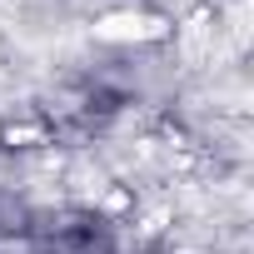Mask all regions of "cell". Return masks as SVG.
I'll list each match as a JSON object with an SVG mask.
<instances>
[{"label":"cell","mask_w":254,"mask_h":254,"mask_svg":"<svg viewBox=\"0 0 254 254\" xmlns=\"http://www.w3.org/2000/svg\"><path fill=\"white\" fill-rule=\"evenodd\" d=\"M55 135L45 120H20V125H0V150H45Z\"/></svg>","instance_id":"cell-1"}]
</instances>
